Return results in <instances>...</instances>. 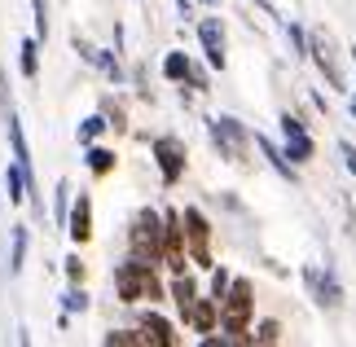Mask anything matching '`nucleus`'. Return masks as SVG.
<instances>
[{
  "label": "nucleus",
  "mask_w": 356,
  "mask_h": 347,
  "mask_svg": "<svg viewBox=\"0 0 356 347\" xmlns=\"http://www.w3.org/2000/svg\"><path fill=\"white\" fill-rule=\"evenodd\" d=\"M198 299V282L189 273H172V303H176V312H189V303Z\"/></svg>",
  "instance_id": "16"
},
{
  "label": "nucleus",
  "mask_w": 356,
  "mask_h": 347,
  "mask_svg": "<svg viewBox=\"0 0 356 347\" xmlns=\"http://www.w3.org/2000/svg\"><path fill=\"white\" fill-rule=\"evenodd\" d=\"M352 62H356V49H352Z\"/></svg>",
  "instance_id": "35"
},
{
  "label": "nucleus",
  "mask_w": 356,
  "mask_h": 347,
  "mask_svg": "<svg viewBox=\"0 0 356 347\" xmlns=\"http://www.w3.org/2000/svg\"><path fill=\"white\" fill-rule=\"evenodd\" d=\"M185 321H189V330H194V334H211V330H216V321H220V303H216L211 295H207V299L198 295L194 303H189Z\"/></svg>",
  "instance_id": "14"
},
{
  "label": "nucleus",
  "mask_w": 356,
  "mask_h": 347,
  "mask_svg": "<svg viewBox=\"0 0 356 347\" xmlns=\"http://www.w3.org/2000/svg\"><path fill=\"white\" fill-rule=\"evenodd\" d=\"M308 58L321 66L325 84L343 92L348 88V75H343V62H339V45L330 40V31H308Z\"/></svg>",
  "instance_id": "6"
},
{
  "label": "nucleus",
  "mask_w": 356,
  "mask_h": 347,
  "mask_svg": "<svg viewBox=\"0 0 356 347\" xmlns=\"http://www.w3.org/2000/svg\"><path fill=\"white\" fill-rule=\"evenodd\" d=\"M18 71H22L26 79H35V75H40V40H35V35L18 45Z\"/></svg>",
  "instance_id": "18"
},
{
  "label": "nucleus",
  "mask_w": 356,
  "mask_h": 347,
  "mask_svg": "<svg viewBox=\"0 0 356 347\" xmlns=\"http://www.w3.org/2000/svg\"><path fill=\"white\" fill-rule=\"evenodd\" d=\"M102 115H106V123H111L115 132H123V128H128V115H123V106H119V102H111V97L102 102Z\"/></svg>",
  "instance_id": "25"
},
{
  "label": "nucleus",
  "mask_w": 356,
  "mask_h": 347,
  "mask_svg": "<svg viewBox=\"0 0 356 347\" xmlns=\"http://www.w3.org/2000/svg\"><path fill=\"white\" fill-rule=\"evenodd\" d=\"M88 150V154H84V163H88V172L92 176H111L115 172V150H106V145H97V141H92V145H84Z\"/></svg>",
  "instance_id": "17"
},
{
  "label": "nucleus",
  "mask_w": 356,
  "mask_h": 347,
  "mask_svg": "<svg viewBox=\"0 0 356 347\" xmlns=\"http://www.w3.org/2000/svg\"><path fill=\"white\" fill-rule=\"evenodd\" d=\"M106 128H111V123H106V115H102V110H97V115H88L84 123H79V145H92V141H97V136L106 132Z\"/></svg>",
  "instance_id": "21"
},
{
  "label": "nucleus",
  "mask_w": 356,
  "mask_h": 347,
  "mask_svg": "<svg viewBox=\"0 0 356 347\" xmlns=\"http://www.w3.org/2000/svg\"><path fill=\"white\" fill-rule=\"evenodd\" d=\"M185 141L181 136H159L154 141V163H159V176H163V185H176V180L185 176Z\"/></svg>",
  "instance_id": "7"
},
{
  "label": "nucleus",
  "mask_w": 356,
  "mask_h": 347,
  "mask_svg": "<svg viewBox=\"0 0 356 347\" xmlns=\"http://www.w3.org/2000/svg\"><path fill=\"white\" fill-rule=\"evenodd\" d=\"M202 5H220V0H202Z\"/></svg>",
  "instance_id": "34"
},
{
  "label": "nucleus",
  "mask_w": 356,
  "mask_h": 347,
  "mask_svg": "<svg viewBox=\"0 0 356 347\" xmlns=\"http://www.w3.org/2000/svg\"><path fill=\"white\" fill-rule=\"evenodd\" d=\"M304 282L312 286V295H317V303L321 308H339L343 303V290H339V282H334V273L330 268H304Z\"/></svg>",
  "instance_id": "13"
},
{
  "label": "nucleus",
  "mask_w": 356,
  "mask_h": 347,
  "mask_svg": "<svg viewBox=\"0 0 356 347\" xmlns=\"http://www.w3.org/2000/svg\"><path fill=\"white\" fill-rule=\"evenodd\" d=\"M136 334H141V347H176V325L163 321L159 312H141Z\"/></svg>",
  "instance_id": "11"
},
{
  "label": "nucleus",
  "mask_w": 356,
  "mask_h": 347,
  "mask_svg": "<svg viewBox=\"0 0 356 347\" xmlns=\"http://www.w3.org/2000/svg\"><path fill=\"white\" fill-rule=\"evenodd\" d=\"M181 229H185V251H189V264H198V268H211V225L207 216L198 211V207H185L181 211Z\"/></svg>",
  "instance_id": "5"
},
{
  "label": "nucleus",
  "mask_w": 356,
  "mask_h": 347,
  "mask_svg": "<svg viewBox=\"0 0 356 347\" xmlns=\"http://www.w3.org/2000/svg\"><path fill=\"white\" fill-rule=\"evenodd\" d=\"M246 343H259V347H268V343H282V321H259L255 325V334H246Z\"/></svg>",
  "instance_id": "22"
},
{
  "label": "nucleus",
  "mask_w": 356,
  "mask_h": 347,
  "mask_svg": "<svg viewBox=\"0 0 356 347\" xmlns=\"http://www.w3.org/2000/svg\"><path fill=\"white\" fill-rule=\"evenodd\" d=\"M84 259H79V255H71V259H66V277H71V282H84Z\"/></svg>",
  "instance_id": "31"
},
{
  "label": "nucleus",
  "mask_w": 356,
  "mask_h": 347,
  "mask_svg": "<svg viewBox=\"0 0 356 347\" xmlns=\"http://www.w3.org/2000/svg\"><path fill=\"white\" fill-rule=\"evenodd\" d=\"M128 255L141 259V264H159V259H163V216L154 211V207H141V211L132 216Z\"/></svg>",
  "instance_id": "3"
},
{
  "label": "nucleus",
  "mask_w": 356,
  "mask_h": 347,
  "mask_svg": "<svg viewBox=\"0 0 356 347\" xmlns=\"http://www.w3.org/2000/svg\"><path fill=\"white\" fill-rule=\"evenodd\" d=\"M185 84L194 88V92H207V88H211V84H207V71H202V66H194V62H189V79H185Z\"/></svg>",
  "instance_id": "30"
},
{
  "label": "nucleus",
  "mask_w": 356,
  "mask_h": 347,
  "mask_svg": "<svg viewBox=\"0 0 356 347\" xmlns=\"http://www.w3.org/2000/svg\"><path fill=\"white\" fill-rule=\"evenodd\" d=\"M26 264V225H13V251H9V273L18 277Z\"/></svg>",
  "instance_id": "20"
},
{
  "label": "nucleus",
  "mask_w": 356,
  "mask_h": 347,
  "mask_svg": "<svg viewBox=\"0 0 356 347\" xmlns=\"http://www.w3.org/2000/svg\"><path fill=\"white\" fill-rule=\"evenodd\" d=\"M251 312H255V286L246 282V277H234L220 299V325L229 343H246V334H251Z\"/></svg>",
  "instance_id": "1"
},
{
  "label": "nucleus",
  "mask_w": 356,
  "mask_h": 347,
  "mask_svg": "<svg viewBox=\"0 0 356 347\" xmlns=\"http://www.w3.org/2000/svg\"><path fill=\"white\" fill-rule=\"evenodd\" d=\"M102 343L106 347H141V334H136V330H111Z\"/></svg>",
  "instance_id": "26"
},
{
  "label": "nucleus",
  "mask_w": 356,
  "mask_h": 347,
  "mask_svg": "<svg viewBox=\"0 0 356 347\" xmlns=\"http://www.w3.org/2000/svg\"><path fill=\"white\" fill-rule=\"evenodd\" d=\"M62 308H66V316H71V312H88V290H84V282H71V290L62 295Z\"/></svg>",
  "instance_id": "23"
},
{
  "label": "nucleus",
  "mask_w": 356,
  "mask_h": 347,
  "mask_svg": "<svg viewBox=\"0 0 356 347\" xmlns=\"http://www.w3.org/2000/svg\"><path fill=\"white\" fill-rule=\"evenodd\" d=\"M198 45L207 53L211 71H225L229 66V40H225V22L220 18H198Z\"/></svg>",
  "instance_id": "8"
},
{
  "label": "nucleus",
  "mask_w": 356,
  "mask_h": 347,
  "mask_svg": "<svg viewBox=\"0 0 356 347\" xmlns=\"http://www.w3.org/2000/svg\"><path fill=\"white\" fill-rule=\"evenodd\" d=\"M163 75H168L172 84H185V79H189V53H181V49H172L168 58H163Z\"/></svg>",
  "instance_id": "19"
},
{
  "label": "nucleus",
  "mask_w": 356,
  "mask_h": 347,
  "mask_svg": "<svg viewBox=\"0 0 356 347\" xmlns=\"http://www.w3.org/2000/svg\"><path fill=\"white\" fill-rule=\"evenodd\" d=\"M282 136H286V150H282V154L291 159L295 168H299V163H308L312 154H317V145H312L308 128H304V123H299L295 115H282Z\"/></svg>",
  "instance_id": "9"
},
{
  "label": "nucleus",
  "mask_w": 356,
  "mask_h": 347,
  "mask_svg": "<svg viewBox=\"0 0 356 347\" xmlns=\"http://www.w3.org/2000/svg\"><path fill=\"white\" fill-rule=\"evenodd\" d=\"M66 233H71V242L75 246H84L92 242V198L88 193H79V198H71V207H66Z\"/></svg>",
  "instance_id": "10"
},
{
  "label": "nucleus",
  "mask_w": 356,
  "mask_h": 347,
  "mask_svg": "<svg viewBox=\"0 0 356 347\" xmlns=\"http://www.w3.org/2000/svg\"><path fill=\"white\" fill-rule=\"evenodd\" d=\"M115 290L123 303H141V299H163V282H159V264H141V259H123L115 268Z\"/></svg>",
  "instance_id": "2"
},
{
  "label": "nucleus",
  "mask_w": 356,
  "mask_h": 347,
  "mask_svg": "<svg viewBox=\"0 0 356 347\" xmlns=\"http://www.w3.org/2000/svg\"><path fill=\"white\" fill-rule=\"evenodd\" d=\"M35 9V40H49V0H31Z\"/></svg>",
  "instance_id": "27"
},
{
  "label": "nucleus",
  "mask_w": 356,
  "mask_h": 347,
  "mask_svg": "<svg viewBox=\"0 0 356 347\" xmlns=\"http://www.w3.org/2000/svg\"><path fill=\"white\" fill-rule=\"evenodd\" d=\"M71 45H75V53H79V58H84L88 66H97V71H102L106 79H115V84L123 79V66H119V58H115V53H106V49H92L84 35H75Z\"/></svg>",
  "instance_id": "12"
},
{
  "label": "nucleus",
  "mask_w": 356,
  "mask_h": 347,
  "mask_svg": "<svg viewBox=\"0 0 356 347\" xmlns=\"http://www.w3.org/2000/svg\"><path fill=\"white\" fill-rule=\"evenodd\" d=\"M286 35H291V49H295V58H308V35H304V26L291 22L286 26Z\"/></svg>",
  "instance_id": "29"
},
{
  "label": "nucleus",
  "mask_w": 356,
  "mask_h": 347,
  "mask_svg": "<svg viewBox=\"0 0 356 347\" xmlns=\"http://www.w3.org/2000/svg\"><path fill=\"white\" fill-rule=\"evenodd\" d=\"M251 141H255V150H259V154H264V159H268V168H273V172H277L282 180H295V163H291V159H286V154H282V150H277V145H273V141H268V136H251Z\"/></svg>",
  "instance_id": "15"
},
{
  "label": "nucleus",
  "mask_w": 356,
  "mask_h": 347,
  "mask_svg": "<svg viewBox=\"0 0 356 347\" xmlns=\"http://www.w3.org/2000/svg\"><path fill=\"white\" fill-rule=\"evenodd\" d=\"M207 132H211V145L220 150V159L246 163V150H251V132H246V123H238L234 115H216V119H207Z\"/></svg>",
  "instance_id": "4"
},
{
  "label": "nucleus",
  "mask_w": 356,
  "mask_h": 347,
  "mask_svg": "<svg viewBox=\"0 0 356 347\" xmlns=\"http://www.w3.org/2000/svg\"><path fill=\"white\" fill-rule=\"evenodd\" d=\"M339 154H343V163H348V172L356 176V145H352V141H339Z\"/></svg>",
  "instance_id": "32"
},
{
  "label": "nucleus",
  "mask_w": 356,
  "mask_h": 347,
  "mask_svg": "<svg viewBox=\"0 0 356 347\" xmlns=\"http://www.w3.org/2000/svg\"><path fill=\"white\" fill-rule=\"evenodd\" d=\"M66 207H71V185L58 180V189H53V220H58V229L66 225Z\"/></svg>",
  "instance_id": "24"
},
{
  "label": "nucleus",
  "mask_w": 356,
  "mask_h": 347,
  "mask_svg": "<svg viewBox=\"0 0 356 347\" xmlns=\"http://www.w3.org/2000/svg\"><path fill=\"white\" fill-rule=\"evenodd\" d=\"M229 282H234V277H229V268H216V264H211V299H216V303L225 299V290H229Z\"/></svg>",
  "instance_id": "28"
},
{
  "label": "nucleus",
  "mask_w": 356,
  "mask_h": 347,
  "mask_svg": "<svg viewBox=\"0 0 356 347\" xmlns=\"http://www.w3.org/2000/svg\"><path fill=\"white\" fill-rule=\"evenodd\" d=\"M348 106H352V115H356V97H352V102H348Z\"/></svg>",
  "instance_id": "33"
}]
</instances>
